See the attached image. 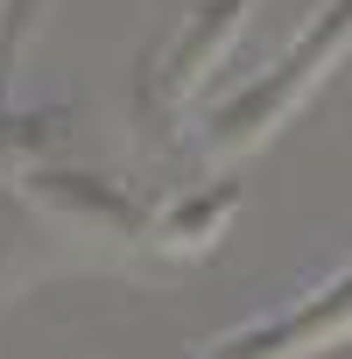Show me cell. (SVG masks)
<instances>
[{
  "mask_svg": "<svg viewBox=\"0 0 352 359\" xmlns=\"http://www.w3.org/2000/svg\"><path fill=\"white\" fill-rule=\"evenodd\" d=\"M233 212H240V184H205V191H191V198H176L162 219H155V247H169V254H198V247H212L226 226H233Z\"/></svg>",
  "mask_w": 352,
  "mask_h": 359,
  "instance_id": "277c9868",
  "label": "cell"
},
{
  "mask_svg": "<svg viewBox=\"0 0 352 359\" xmlns=\"http://www.w3.org/2000/svg\"><path fill=\"white\" fill-rule=\"evenodd\" d=\"M247 22V0H205V8L184 22V36L169 43V64H162V85L169 92H184L191 78H205L212 71V57L233 43V29Z\"/></svg>",
  "mask_w": 352,
  "mask_h": 359,
  "instance_id": "3957f363",
  "label": "cell"
},
{
  "mask_svg": "<svg viewBox=\"0 0 352 359\" xmlns=\"http://www.w3.org/2000/svg\"><path fill=\"white\" fill-rule=\"evenodd\" d=\"M338 338H352V268L331 275L317 296L289 303L282 317H261V324L233 331L212 359H310V352H324Z\"/></svg>",
  "mask_w": 352,
  "mask_h": 359,
  "instance_id": "7a4b0ae2",
  "label": "cell"
},
{
  "mask_svg": "<svg viewBox=\"0 0 352 359\" xmlns=\"http://www.w3.org/2000/svg\"><path fill=\"white\" fill-rule=\"evenodd\" d=\"M345 50H352V0H331V8L289 43V57H282L261 85H247V92H233V99L219 106V120L205 127V148H212V155H240V148H254L261 134H275L282 113H296L303 92H310L317 78H331V64H338Z\"/></svg>",
  "mask_w": 352,
  "mask_h": 359,
  "instance_id": "6da1fadb",
  "label": "cell"
}]
</instances>
